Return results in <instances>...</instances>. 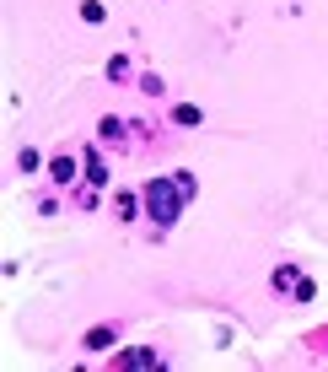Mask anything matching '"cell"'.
Here are the masks:
<instances>
[{
  "label": "cell",
  "instance_id": "8992f818",
  "mask_svg": "<svg viewBox=\"0 0 328 372\" xmlns=\"http://www.w3.org/2000/svg\"><path fill=\"white\" fill-rule=\"evenodd\" d=\"M81 178H86V184H97V189L108 184V162H103L97 146H86V151H81Z\"/></svg>",
  "mask_w": 328,
  "mask_h": 372
},
{
  "label": "cell",
  "instance_id": "4fadbf2b",
  "mask_svg": "<svg viewBox=\"0 0 328 372\" xmlns=\"http://www.w3.org/2000/svg\"><path fill=\"white\" fill-rule=\"evenodd\" d=\"M38 167H43V157L33 151V146H22L17 151V173H38Z\"/></svg>",
  "mask_w": 328,
  "mask_h": 372
},
{
  "label": "cell",
  "instance_id": "9c48e42d",
  "mask_svg": "<svg viewBox=\"0 0 328 372\" xmlns=\"http://www.w3.org/2000/svg\"><path fill=\"white\" fill-rule=\"evenodd\" d=\"M172 124H178V130H199V124H205V108L199 103H178L172 108Z\"/></svg>",
  "mask_w": 328,
  "mask_h": 372
},
{
  "label": "cell",
  "instance_id": "52a82bcc",
  "mask_svg": "<svg viewBox=\"0 0 328 372\" xmlns=\"http://www.w3.org/2000/svg\"><path fill=\"white\" fill-rule=\"evenodd\" d=\"M108 346H119V330H113V324H97V330H86L81 334V351H108Z\"/></svg>",
  "mask_w": 328,
  "mask_h": 372
},
{
  "label": "cell",
  "instance_id": "5b68a950",
  "mask_svg": "<svg viewBox=\"0 0 328 372\" xmlns=\"http://www.w3.org/2000/svg\"><path fill=\"white\" fill-rule=\"evenodd\" d=\"M140 210H145L140 189H124V194H113V216H119L124 227H129V222H140Z\"/></svg>",
  "mask_w": 328,
  "mask_h": 372
},
{
  "label": "cell",
  "instance_id": "9a60e30c",
  "mask_svg": "<svg viewBox=\"0 0 328 372\" xmlns=\"http://www.w3.org/2000/svg\"><path fill=\"white\" fill-rule=\"evenodd\" d=\"M172 178H178V189H183V200H194V194H199V184H194V173H183V167H178Z\"/></svg>",
  "mask_w": 328,
  "mask_h": 372
},
{
  "label": "cell",
  "instance_id": "7c38bea8",
  "mask_svg": "<svg viewBox=\"0 0 328 372\" xmlns=\"http://www.w3.org/2000/svg\"><path fill=\"white\" fill-rule=\"evenodd\" d=\"M129 76H135V65L124 60V54H113V60H108V82H129Z\"/></svg>",
  "mask_w": 328,
  "mask_h": 372
},
{
  "label": "cell",
  "instance_id": "2e32d148",
  "mask_svg": "<svg viewBox=\"0 0 328 372\" xmlns=\"http://www.w3.org/2000/svg\"><path fill=\"white\" fill-rule=\"evenodd\" d=\"M290 297H296V302H312V297H318V286H312V281H307V275H302V286H296V291H290Z\"/></svg>",
  "mask_w": 328,
  "mask_h": 372
},
{
  "label": "cell",
  "instance_id": "3957f363",
  "mask_svg": "<svg viewBox=\"0 0 328 372\" xmlns=\"http://www.w3.org/2000/svg\"><path fill=\"white\" fill-rule=\"evenodd\" d=\"M113 367H124V372L162 367V351H151V346H135V351H119V356H113Z\"/></svg>",
  "mask_w": 328,
  "mask_h": 372
},
{
  "label": "cell",
  "instance_id": "8fae6325",
  "mask_svg": "<svg viewBox=\"0 0 328 372\" xmlns=\"http://www.w3.org/2000/svg\"><path fill=\"white\" fill-rule=\"evenodd\" d=\"M81 22H86V27L108 22V6H103V0H81Z\"/></svg>",
  "mask_w": 328,
  "mask_h": 372
},
{
  "label": "cell",
  "instance_id": "ba28073f",
  "mask_svg": "<svg viewBox=\"0 0 328 372\" xmlns=\"http://www.w3.org/2000/svg\"><path fill=\"white\" fill-rule=\"evenodd\" d=\"M269 286H274V291H280V297H286V291H296V286H302V270H296V265H290V259H286V265H280V270H274V275H269Z\"/></svg>",
  "mask_w": 328,
  "mask_h": 372
},
{
  "label": "cell",
  "instance_id": "30bf717a",
  "mask_svg": "<svg viewBox=\"0 0 328 372\" xmlns=\"http://www.w3.org/2000/svg\"><path fill=\"white\" fill-rule=\"evenodd\" d=\"M135 92H145V98H167V82L156 76V70H140V76H135Z\"/></svg>",
  "mask_w": 328,
  "mask_h": 372
},
{
  "label": "cell",
  "instance_id": "7a4b0ae2",
  "mask_svg": "<svg viewBox=\"0 0 328 372\" xmlns=\"http://www.w3.org/2000/svg\"><path fill=\"white\" fill-rule=\"evenodd\" d=\"M76 178H81V157H70V151L49 157V184L54 189H76Z\"/></svg>",
  "mask_w": 328,
  "mask_h": 372
},
{
  "label": "cell",
  "instance_id": "5bb4252c",
  "mask_svg": "<svg viewBox=\"0 0 328 372\" xmlns=\"http://www.w3.org/2000/svg\"><path fill=\"white\" fill-rule=\"evenodd\" d=\"M76 206H81V210L97 206V184H76Z\"/></svg>",
  "mask_w": 328,
  "mask_h": 372
},
{
  "label": "cell",
  "instance_id": "277c9868",
  "mask_svg": "<svg viewBox=\"0 0 328 372\" xmlns=\"http://www.w3.org/2000/svg\"><path fill=\"white\" fill-rule=\"evenodd\" d=\"M97 141H103V146H124V141H129V119L103 114V119H97Z\"/></svg>",
  "mask_w": 328,
  "mask_h": 372
},
{
  "label": "cell",
  "instance_id": "6da1fadb",
  "mask_svg": "<svg viewBox=\"0 0 328 372\" xmlns=\"http://www.w3.org/2000/svg\"><path fill=\"white\" fill-rule=\"evenodd\" d=\"M140 200H145V222H151L156 238L172 232V227H178V216L188 210V200H183V189H178L172 173H151V178L140 184Z\"/></svg>",
  "mask_w": 328,
  "mask_h": 372
}]
</instances>
